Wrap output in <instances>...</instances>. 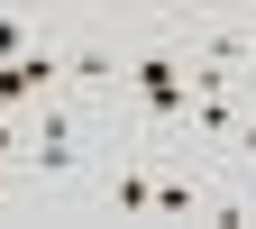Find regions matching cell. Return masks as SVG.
<instances>
[{"label": "cell", "instance_id": "obj_1", "mask_svg": "<svg viewBox=\"0 0 256 229\" xmlns=\"http://www.w3.org/2000/svg\"><path fill=\"white\" fill-rule=\"evenodd\" d=\"M128 92H138V101L156 110V119H174V110H192V64H174V55H138L119 74Z\"/></svg>", "mask_w": 256, "mask_h": 229}, {"label": "cell", "instance_id": "obj_2", "mask_svg": "<svg viewBox=\"0 0 256 229\" xmlns=\"http://www.w3.org/2000/svg\"><path fill=\"white\" fill-rule=\"evenodd\" d=\"M64 74V55L55 46H28V55H0V110H18V101H46Z\"/></svg>", "mask_w": 256, "mask_h": 229}, {"label": "cell", "instance_id": "obj_3", "mask_svg": "<svg viewBox=\"0 0 256 229\" xmlns=\"http://www.w3.org/2000/svg\"><path fill=\"white\" fill-rule=\"evenodd\" d=\"M18 147L37 156L46 174H74V119H55V110H46V128H37V138H18Z\"/></svg>", "mask_w": 256, "mask_h": 229}, {"label": "cell", "instance_id": "obj_4", "mask_svg": "<svg viewBox=\"0 0 256 229\" xmlns=\"http://www.w3.org/2000/svg\"><path fill=\"white\" fill-rule=\"evenodd\" d=\"M110 202H119V211H156V174L119 165V174H110Z\"/></svg>", "mask_w": 256, "mask_h": 229}, {"label": "cell", "instance_id": "obj_5", "mask_svg": "<svg viewBox=\"0 0 256 229\" xmlns=\"http://www.w3.org/2000/svg\"><path fill=\"white\" fill-rule=\"evenodd\" d=\"M0 55H28V19H0Z\"/></svg>", "mask_w": 256, "mask_h": 229}, {"label": "cell", "instance_id": "obj_6", "mask_svg": "<svg viewBox=\"0 0 256 229\" xmlns=\"http://www.w3.org/2000/svg\"><path fill=\"white\" fill-rule=\"evenodd\" d=\"M183 10H192V19H210V10H229V0H183Z\"/></svg>", "mask_w": 256, "mask_h": 229}, {"label": "cell", "instance_id": "obj_7", "mask_svg": "<svg viewBox=\"0 0 256 229\" xmlns=\"http://www.w3.org/2000/svg\"><path fill=\"white\" fill-rule=\"evenodd\" d=\"M0 156H18V128H10V119H0Z\"/></svg>", "mask_w": 256, "mask_h": 229}, {"label": "cell", "instance_id": "obj_8", "mask_svg": "<svg viewBox=\"0 0 256 229\" xmlns=\"http://www.w3.org/2000/svg\"><path fill=\"white\" fill-rule=\"evenodd\" d=\"M238 147H247V156H256V119H238Z\"/></svg>", "mask_w": 256, "mask_h": 229}]
</instances>
